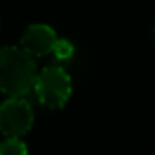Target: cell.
<instances>
[{
  "label": "cell",
  "mask_w": 155,
  "mask_h": 155,
  "mask_svg": "<svg viewBox=\"0 0 155 155\" xmlns=\"http://www.w3.org/2000/svg\"><path fill=\"white\" fill-rule=\"evenodd\" d=\"M28 153L26 144L20 137H6V140L0 142V155H24Z\"/></svg>",
  "instance_id": "cell-5"
},
{
  "label": "cell",
  "mask_w": 155,
  "mask_h": 155,
  "mask_svg": "<svg viewBox=\"0 0 155 155\" xmlns=\"http://www.w3.org/2000/svg\"><path fill=\"white\" fill-rule=\"evenodd\" d=\"M57 33L46 24H33L22 35V48L33 57H44L55 53L58 46Z\"/></svg>",
  "instance_id": "cell-4"
},
{
  "label": "cell",
  "mask_w": 155,
  "mask_h": 155,
  "mask_svg": "<svg viewBox=\"0 0 155 155\" xmlns=\"http://www.w3.org/2000/svg\"><path fill=\"white\" fill-rule=\"evenodd\" d=\"M71 53H73V46L68 42V40H58V46H57V49H55V57L57 58H69L71 57Z\"/></svg>",
  "instance_id": "cell-6"
},
{
  "label": "cell",
  "mask_w": 155,
  "mask_h": 155,
  "mask_svg": "<svg viewBox=\"0 0 155 155\" xmlns=\"http://www.w3.org/2000/svg\"><path fill=\"white\" fill-rule=\"evenodd\" d=\"M37 64L24 48L6 46L0 49V91L9 97L28 95L37 81Z\"/></svg>",
  "instance_id": "cell-1"
},
{
  "label": "cell",
  "mask_w": 155,
  "mask_h": 155,
  "mask_svg": "<svg viewBox=\"0 0 155 155\" xmlns=\"http://www.w3.org/2000/svg\"><path fill=\"white\" fill-rule=\"evenodd\" d=\"M153 37H155V29H153Z\"/></svg>",
  "instance_id": "cell-7"
},
{
  "label": "cell",
  "mask_w": 155,
  "mask_h": 155,
  "mask_svg": "<svg viewBox=\"0 0 155 155\" xmlns=\"http://www.w3.org/2000/svg\"><path fill=\"white\" fill-rule=\"evenodd\" d=\"M33 90L42 106L49 110H58L71 97V79L62 68L48 66L37 75Z\"/></svg>",
  "instance_id": "cell-2"
},
{
  "label": "cell",
  "mask_w": 155,
  "mask_h": 155,
  "mask_svg": "<svg viewBox=\"0 0 155 155\" xmlns=\"http://www.w3.org/2000/svg\"><path fill=\"white\" fill-rule=\"evenodd\" d=\"M33 126V110L24 97H9L0 106V131L6 137H22Z\"/></svg>",
  "instance_id": "cell-3"
}]
</instances>
